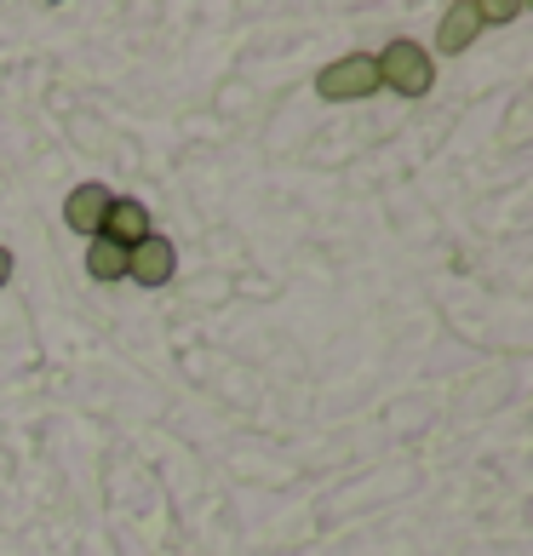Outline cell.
Masks as SVG:
<instances>
[{"label": "cell", "mask_w": 533, "mask_h": 556, "mask_svg": "<svg viewBox=\"0 0 533 556\" xmlns=\"http://www.w3.org/2000/svg\"><path fill=\"white\" fill-rule=\"evenodd\" d=\"M373 70H379V87H391L402 98H424L436 87V58H430L419 40H391V47L373 58Z\"/></svg>", "instance_id": "6da1fadb"}, {"label": "cell", "mask_w": 533, "mask_h": 556, "mask_svg": "<svg viewBox=\"0 0 533 556\" xmlns=\"http://www.w3.org/2000/svg\"><path fill=\"white\" fill-rule=\"evenodd\" d=\"M316 92L327 104H361V98L379 92V70L367 52H351V58H333L321 75H316Z\"/></svg>", "instance_id": "7a4b0ae2"}, {"label": "cell", "mask_w": 533, "mask_h": 556, "mask_svg": "<svg viewBox=\"0 0 533 556\" xmlns=\"http://www.w3.org/2000/svg\"><path fill=\"white\" fill-rule=\"evenodd\" d=\"M110 207H115V195L104 190V184H75V190L64 195V224L75 236H104V218H110Z\"/></svg>", "instance_id": "3957f363"}, {"label": "cell", "mask_w": 533, "mask_h": 556, "mask_svg": "<svg viewBox=\"0 0 533 556\" xmlns=\"http://www.w3.org/2000/svg\"><path fill=\"white\" fill-rule=\"evenodd\" d=\"M173 270H178V253L167 236H150L127 253V281H138V287H167Z\"/></svg>", "instance_id": "277c9868"}, {"label": "cell", "mask_w": 533, "mask_h": 556, "mask_svg": "<svg viewBox=\"0 0 533 556\" xmlns=\"http://www.w3.org/2000/svg\"><path fill=\"white\" fill-rule=\"evenodd\" d=\"M477 35H482V17H477V7H470V0H459V7L442 12L436 52H442V58H459V52H470V40H477Z\"/></svg>", "instance_id": "5b68a950"}, {"label": "cell", "mask_w": 533, "mask_h": 556, "mask_svg": "<svg viewBox=\"0 0 533 556\" xmlns=\"http://www.w3.org/2000/svg\"><path fill=\"white\" fill-rule=\"evenodd\" d=\"M104 236H110L115 247H127V253H132L138 241H150V236H155L150 207H143V201H115L110 218H104Z\"/></svg>", "instance_id": "8992f818"}, {"label": "cell", "mask_w": 533, "mask_h": 556, "mask_svg": "<svg viewBox=\"0 0 533 556\" xmlns=\"http://www.w3.org/2000/svg\"><path fill=\"white\" fill-rule=\"evenodd\" d=\"M87 276L92 281H120L127 276V247H115L110 236H92L87 241Z\"/></svg>", "instance_id": "52a82bcc"}, {"label": "cell", "mask_w": 533, "mask_h": 556, "mask_svg": "<svg viewBox=\"0 0 533 556\" xmlns=\"http://www.w3.org/2000/svg\"><path fill=\"white\" fill-rule=\"evenodd\" d=\"M470 7H477L482 29H487V24H517V17H522V7H517V0H470Z\"/></svg>", "instance_id": "ba28073f"}, {"label": "cell", "mask_w": 533, "mask_h": 556, "mask_svg": "<svg viewBox=\"0 0 533 556\" xmlns=\"http://www.w3.org/2000/svg\"><path fill=\"white\" fill-rule=\"evenodd\" d=\"M7 281H12V253L0 247V287H7Z\"/></svg>", "instance_id": "9c48e42d"}]
</instances>
